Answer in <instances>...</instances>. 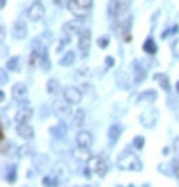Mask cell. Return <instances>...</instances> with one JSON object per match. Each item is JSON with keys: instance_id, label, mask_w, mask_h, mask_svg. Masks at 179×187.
Wrapping results in <instances>:
<instances>
[{"instance_id": "cell-12", "label": "cell", "mask_w": 179, "mask_h": 187, "mask_svg": "<svg viewBox=\"0 0 179 187\" xmlns=\"http://www.w3.org/2000/svg\"><path fill=\"white\" fill-rule=\"evenodd\" d=\"M79 48L83 54H89V48H91V31L89 29H83L79 35Z\"/></svg>"}, {"instance_id": "cell-17", "label": "cell", "mask_w": 179, "mask_h": 187, "mask_svg": "<svg viewBox=\"0 0 179 187\" xmlns=\"http://www.w3.org/2000/svg\"><path fill=\"white\" fill-rule=\"evenodd\" d=\"M85 124V110L83 108H77L73 112V118H71V125H75V127H81Z\"/></svg>"}, {"instance_id": "cell-19", "label": "cell", "mask_w": 179, "mask_h": 187, "mask_svg": "<svg viewBox=\"0 0 179 187\" xmlns=\"http://www.w3.org/2000/svg\"><path fill=\"white\" fill-rule=\"evenodd\" d=\"M73 156L77 158V160H83V162H87L89 158L92 156L91 153H89V149H85V147H77V150L73 153Z\"/></svg>"}, {"instance_id": "cell-15", "label": "cell", "mask_w": 179, "mask_h": 187, "mask_svg": "<svg viewBox=\"0 0 179 187\" xmlns=\"http://www.w3.org/2000/svg\"><path fill=\"white\" fill-rule=\"evenodd\" d=\"M156 91H145V93H141L139 95V98H137V104H152L154 100H156Z\"/></svg>"}, {"instance_id": "cell-37", "label": "cell", "mask_w": 179, "mask_h": 187, "mask_svg": "<svg viewBox=\"0 0 179 187\" xmlns=\"http://www.w3.org/2000/svg\"><path fill=\"white\" fill-rule=\"evenodd\" d=\"M106 66H108V68L114 66V58H112V56H108V58H106Z\"/></svg>"}, {"instance_id": "cell-31", "label": "cell", "mask_w": 179, "mask_h": 187, "mask_svg": "<svg viewBox=\"0 0 179 187\" xmlns=\"http://www.w3.org/2000/svg\"><path fill=\"white\" fill-rule=\"evenodd\" d=\"M41 64H42V70H50V60H48V54H46V52L42 54V60H41Z\"/></svg>"}, {"instance_id": "cell-32", "label": "cell", "mask_w": 179, "mask_h": 187, "mask_svg": "<svg viewBox=\"0 0 179 187\" xmlns=\"http://www.w3.org/2000/svg\"><path fill=\"white\" fill-rule=\"evenodd\" d=\"M108 42H110V37H106V35H104V37L98 39V46L100 48H106V46H108Z\"/></svg>"}, {"instance_id": "cell-20", "label": "cell", "mask_w": 179, "mask_h": 187, "mask_svg": "<svg viewBox=\"0 0 179 187\" xmlns=\"http://www.w3.org/2000/svg\"><path fill=\"white\" fill-rule=\"evenodd\" d=\"M154 79L158 81V85L164 89V91H169L171 89V85H169V79H168V75H164V74H156L154 75Z\"/></svg>"}, {"instance_id": "cell-28", "label": "cell", "mask_w": 179, "mask_h": 187, "mask_svg": "<svg viewBox=\"0 0 179 187\" xmlns=\"http://www.w3.org/2000/svg\"><path fill=\"white\" fill-rule=\"evenodd\" d=\"M18 66H19V58H18V56L10 58V62H8V68H10L12 71H16V70H18Z\"/></svg>"}, {"instance_id": "cell-6", "label": "cell", "mask_w": 179, "mask_h": 187, "mask_svg": "<svg viewBox=\"0 0 179 187\" xmlns=\"http://www.w3.org/2000/svg\"><path fill=\"white\" fill-rule=\"evenodd\" d=\"M64 98L68 100L69 104H73V106H77L83 100V89H79V87H66L64 89Z\"/></svg>"}, {"instance_id": "cell-36", "label": "cell", "mask_w": 179, "mask_h": 187, "mask_svg": "<svg viewBox=\"0 0 179 187\" xmlns=\"http://www.w3.org/2000/svg\"><path fill=\"white\" fill-rule=\"evenodd\" d=\"M173 168H175V170H173V174H175V177L179 179V160H175V162H173Z\"/></svg>"}, {"instance_id": "cell-34", "label": "cell", "mask_w": 179, "mask_h": 187, "mask_svg": "<svg viewBox=\"0 0 179 187\" xmlns=\"http://www.w3.org/2000/svg\"><path fill=\"white\" fill-rule=\"evenodd\" d=\"M8 181H10V183L16 181V166H12V170L8 172Z\"/></svg>"}, {"instance_id": "cell-1", "label": "cell", "mask_w": 179, "mask_h": 187, "mask_svg": "<svg viewBox=\"0 0 179 187\" xmlns=\"http://www.w3.org/2000/svg\"><path fill=\"white\" fill-rule=\"evenodd\" d=\"M116 164H118L119 170H133V172L142 170V162L139 160V156L135 153H129V150H123V153L118 156Z\"/></svg>"}, {"instance_id": "cell-7", "label": "cell", "mask_w": 179, "mask_h": 187, "mask_svg": "<svg viewBox=\"0 0 179 187\" xmlns=\"http://www.w3.org/2000/svg\"><path fill=\"white\" fill-rule=\"evenodd\" d=\"M62 29H64V35H66L68 39H73V37H79L85 27L81 25L79 19H75V21H68V23H64Z\"/></svg>"}, {"instance_id": "cell-10", "label": "cell", "mask_w": 179, "mask_h": 187, "mask_svg": "<svg viewBox=\"0 0 179 187\" xmlns=\"http://www.w3.org/2000/svg\"><path fill=\"white\" fill-rule=\"evenodd\" d=\"M31 118H33V108L31 106H21V108L18 110V114H16V121L18 124H29Z\"/></svg>"}, {"instance_id": "cell-27", "label": "cell", "mask_w": 179, "mask_h": 187, "mask_svg": "<svg viewBox=\"0 0 179 187\" xmlns=\"http://www.w3.org/2000/svg\"><path fill=\"white\" fill-rule=\"evenodd\" d=\"M31 153H33V149H31L29 145H25V147H19V149H18V156H19V158H23V156H29Z\"/></svg>"}, {"instance_id": "cell-29", "label": "cell", "mask_w": 179, "mask_h": 187, "mask_svg": "<svg viewBox=\"0 0 179 187\" xmlns=\"http://www.w3.org/2000/svg\"><path fill=\"white\" fill-rule=\"evenodd\" d=\"M64 133H66V127H64V125L52 127V135H56V137H64Z\"/></svg>"}, {"instance_id": "cell-8", "label": "cell", "mask_w": 179, "mask_h": 187, "mask_svg": "<svg viewBox=\"0 0 179 187\" xmlns=\"http://www.w3.org/2000/svg\"><path fill=\"white\" fill-rule=\"evenodd\" d=\"M42 16H45V6L41 2H33L29 6V10H27V18L31 21H39V19H42Z\"/></svg>"}, {"instance_id": "cell-9", "label": "cell", "mask_w": 179, "mask_h": 187, "mask_svg": "<svg viewBox=\"0 0 179 187\" xmlns=\"http://www.w3.org/2000/svg\"><path fill=\"white\" fill-rule=\"evenodd\" d=\"M12 37L14 39H25L27 37V25H25L23 19L14 21V25H12Z\"/></svg>"}, {"instance_id": "cell-21", "label": "cell", "mask_w": 179, "mask_h": 187, "mask_svg": "<svg viewBox=\"0 0 179 187\" xmlns=\"http://www.w3.org/2000/svg\"><path fill=\"white\" fill-rule=\"evenodd\" d=\"M119 133H121V127H119L118 124H114V125L110 127V131H108L110 143H116V141H118V137H119Z\"/></svg>"}, {"instance_id": "cell-2", "label": "cell", "mask_w": 179, "mask_h": 187, "mask_svg": "<svg viewBox=\"0 0 179 187\" xmlns=\"http://www.w3.org/2000/svg\"><path fill=\"white\" fill-rule=\"evenodd\" d=\"M131 6V0H110L108 2V14L112 18H123L127 10H129Z\"/></svg>"}, {"instance_id": "cell-14", "label": "cell", "mask_w": 179, "mask_h": 187, "mask_svg": "<svg viewBox=\"0 0 179 187\" xmlns=\"http://www.w3.org/2000/svg\"><path fill=\"white\" fill-rule=\"evenodd\" d=\"M12 97L16 100H23L27 97V85L25 83H14L12 85Z\"/></svg>"}, {"instance_id": "cell-23", "label": "cell", "mask_w": 179, "mask_h": 187, "mask_svg": "<svg viewBox=\"0 0 179 187\" xmlns=\"http://www.w3.org/2000/svg\"><path fill=\"white\" fill-rule=\"evenodd\" d=\"M73 62H75V52H71V50H69V52H66V54H64V58L60 60V66H71Z\"/></svg>"}, {"instance_id": "cell-4", "label": "cell", "mask_w": 179, "mask_h": 187, "mask_svg": "<svg viewBox=\"0 0 179 187\" xmlns=\"http://www.w3.org/2000/svg\"><path fill=\"white\" fill-rule=\"evenodd\" d=\"M87 168L91 172H95V174H98L100 177L106 176V172H108V166H106V160L100 154H92L89 160H87Z\"/></svg>"}, {"instance_id": "cell-38", "label": "cell", "mask_w": 179, "mask_h": 187, "mask_svg": "<svg viewBox=\"0 0 179 187\" xmlns=\"http://www.w3.org/2000/svg\"><path fill=\"white\" fill-rule=\"evenodd\" d=\"M173 147H175V150L179 153V139H175V143H173Z\"/></svg>"}, {"instance_id": "cell-3", "label": "cell", "mask_w": 179, "mask_h": 187, "mask_svg": "<svg viewBox=\"0 0 179 187\" xmlns=\"http://www.w3.org/2000/svg\"><path fill=\"white\" fill-rule=\"evenodd\" d=\"M91 8H92V0H71L69 2V12L79 19L87 16V12Z\"/></svg>"}, {"instance_id": "cell-33", "label": "cell", "mask_w": 179, "mask_h": 187, "mask_svg": "<svg viewBox=\"0 0 179 187\" xmlns=\"http://www.w3.org/2000/svg\"><path fill=\"white\" fill-rule=\"evenodd\" d=\"M133 145H135V149H142V145H145V139H142L141 135H139V137H135Z\"/></svg>"}, {"instance_id": "cell-22", "label": "cell", "mask_w": 179, "mask_h": 187, "mask_svg": "<svg viewBox=\"0 0 179 187\" xmlns=\"http://www.w3.org/2000/svg\"><path fill=\"white\" fill-rule=\"evenodd\" d=\"M142 50H145V52L146 54H156V50H158V48H156V45H154V41L152 39H146L145 41V45H142Z\"/></svg>"}, {"instance_id": "cell-5", "label": "cell", "mask_w": 179, "mask_h": 187, "mask_svg": "<svg viewBox=\"0 0 179 187\" xmlns=\"http://www.w3.org/2000/svg\"><path fill=\"white\" fill-rule=\"evenodd\" d=\"M71 106H73V104H69L68 100L64 98V100H54L52 108H54L56 116H58L60 120H71V118H73V112H71Z\"/></svg>"}, {"instance_id": "cell-13", "label": "cell", "mask_w": 179, "mask_h": 187, "mask_svg": "<svg viewBox=\"0 0 179 187\" xmlns=\"http://www.w3.org/2000/svg\"><path fill=\"white\" fill-rule=\"evenodd\" d=\"M75 143H77V147L91 149V145H92V135L89 131H79V133H77V137H75Z\"/></svg>"}, {"instance_id": "cell-24", "label": "cell", "mask_w": 179, "mask_h": 187, "mask_svg": "<svg viewBox=\"0 0 179 187\" xmlns=\"http://www.w3.org/2000/svg\"><path fill=\"white\" fill-rule=\"evenodd\" d=\"M133 75H135V77H133V81H135V83H141L142 79H145L146 74H145V70H142L139 64H135V74H133Z\"/></svg>"}, {"instance_id": "cell-11", "label": "cell", "mask_w": 179, "mask_h": 187, "mask_svg": "<svg viewBox=\"0 0 179 187\" xmlns=\"http://www.w3.org/2000/svg\"><path fill=\"white\" fill-rule=\"evenodd\" d=\"M16 131L21 139H25V141H31L33 139V135H35V129L31 127V124H18L16 125Z\"/></svg>"}, {"instance_id": "cell-35", "label": "cell", "mask_w": 179, "mask_h": 187, "mask_svg": "<svg viewBox=\"0 0 179 187\" xmlns=\"http://www.w3.org/2000/svg\"><path fill=\"white\" fill-rule=\"evenodd\" d=\"M171 52L175 56H179V41H173V45H171Z\"/></svg>"}, {"instance_id": "cell-26", "label": "cell", "mask_w": 179, "mask_h": 187, "mask_svg": "<svg viewBox=\"0 0 179 187\" xmlns=\"http://www.w3.org/2000/svg\"><path fill=\"white\" fill-rule=\"evenodd\" d=\"M58 89H60V83L56 81V79H50V81L46 83V91L50 93V95H54V93H58Z\"/></svg>"}, {"instance_id": "cell-16", "label": "cell", "mask_w": 179, "mask_h": 187, "mask_svg": "<svg viewBox=\"0 0 179 187\" xmlns=\"http://www.w3.org/2000/svg\"><path fill=\"white\" fill-rule=\"evenodd\" d=\"M156 114L154 110H150V112H145L141 116V121H142V125H146V127H154V124H156Z\"/></svg>"}, {"instance_id": "cell-25", "label": "cell", "mask_w": 179, "mask_h": 187, "mask_svg": "<svg viewBox=\"0 0 179 187\" xmlns=\"http://www.w3.org/2000/svg\"><path fill=\"white\" fill-rule=\"evenodd\" d=\"M41 60H42V56L37 52V50H33L31 56H29V66H31V68H37L39 64H41Z\"/></svg>"}, {"instance_id": "cell-18", "label": "cell", "mask_w": 179, "mask_h": 187, "mask_svg": "<svg viewBox=\"0 0 179 187\" xmlns=\"http://www.w3.org/2000/svg\"><path fill=\"white\" fill-rule=\"evenodd\" d=\"M129 25H131V18H125L123 21H118L116 27H114V31L116 33H125V39H129V35H127V29H129Z\"/></svg>"}, {"instance_id": "cell-30", "label": "cell", "mask_w": 179, "mask_h": 187, "mask_svg": "<svg viewBox=\"0 0 179 187\" xmlns=\"http://www.w3.org/2000/svg\"><path fill=\"white\" fill-rule=\"evenodd\" d=\"M54 6H58V8H69V2L71 0H52Z\"/></svg>"}, {"instance_id": "cell-39", "label": "cell", "mask_w": 179, "mask_h": 187, "mask_svg": "<svg viewBox=\"0 0 179 187\" xmlns=\"http://www.w3.org/2000/svg\"><path fill=\"white\" fill-rule=\"evenodd\" d=\"M175 91H177V93H179V81H177V85H175Z\"/></svg>"}]
</instances>
